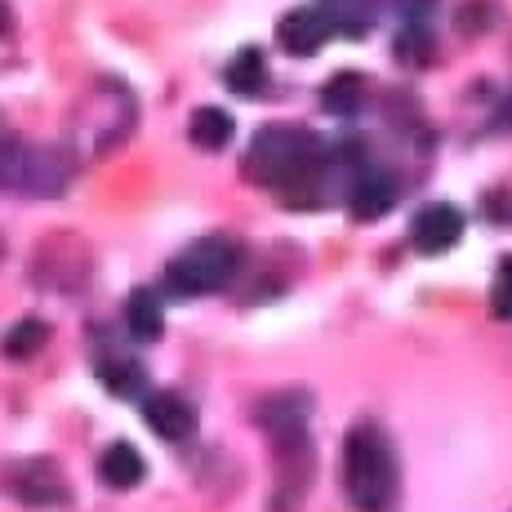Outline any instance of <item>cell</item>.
I'll return each mask as SVG.
<instances>
[{
  "label": "cell",
  "mask_w": 512,
  "mask_h": 512,
  "mask_svg": "<svg viewBox=\"0 0 512 512\" xmlns=\"http://www.w3.org/2000/svg\"><path fill=\"white\" fill-rule=\"evenodd\" d=\"M236 272H241V245L232 236H201L170 259L165 285H170V294L196 299V294H219Z\"/></svg>",
  "instance_id": "cell-5"
},
{
  "label": "cell",
  "mask_w": 512,
  "mask_h": 512,
  "mask_svg": "<svg viewBox=\"0 0 512 512\" xmlns=\"http://www.w3.org/2000/svg\"><path fill=\"white\" fill-rule=\"evenodd\" d=\"M245 170L254 183L290 196V205H312L326 196L334 179V156L317 143V134L299 130V125H268L254 134Z\"/></svg>",
  "instance_id": "cell-1"
},
{
  "label": "cell",
  "mask_w": 512,
  "mask_h": 512,
  "mask_svg": "<svg viewBox=\"0 0 512 512\" xmlns=\"http://www.w3.org/2000/svg\"><path fill=\"white\" fill-rule=\"evenodd\" d=\"M192 143L201 152H223L232 143V116L219 112V107H201L192 112Z\"/></svg>",
  "instance_id": "cell-17"
},
{
  "label": "cell",
  "mask_w": 512,
  "mask_h": 512,
  "mask_svg": "<svg viewBox=\"0 0 512 512\" xmlns=\"http://www.w3.org/2000/svg\"><path fill=\"white\" fill-rule=\"evenodd\" d=\"M397 5V14L406 18V23H428V14L437 9V0H392Z\"/></svg>",
  "instance_id": "cell-21"
},
{
  "label": "cell",
  "mask_w": 512,
  "mask_h": 512,
  "mask_svg": "<svg viewBox=\"0 0 512 512\" xmlns=\"http://www.w3.org/2000/svg\"><path fill=\"white\" fill-rule=\"evenodd\" d=\"M490 308H495L499 321H512V254H504V259H499L495 290H490Z\"/></svg>",
  "instance_id": "cell-20"
},
{
  "label": "cell",
  "mask_w": 512,
  "mask_h": 512,
  "mask_svg": "<svg viewBox=\"0 0 512 512\" xmlns=\"http://www.w3.org/2000/svg\"><path fill=\"white\" fill-rule=\"evenodd\" d=\"M143 419H147V428L165 441H187L196 428L192 406H187L179 392H152V397L143 401Z\"/></svg>",
  "instance_id": "cell-11"
},
{
  "label": "cell",
  "mask_w": 512,
  "mask_h": 512,
  "mask_svg": "<svg viewBox=\"0 0 512 512\" xmlns=\"http://www.w3.org/2000/svg\"><path fill=\"white\" fill-rule=\"evenodd\" d=\"M228 90L241 94V98H259L263 85H268V67H263V54L259 49H241V54L228 63Z\"/></svg>",
  "instance_id": "cell-16"
},
{
  "label": "cell",
  "mask_w": 512,
  "mask_h": 512,
  "mask_svg": "<svg viewBox=\"0 0 512 512\" xmlns=\"http://www.w3.org/2000/svg\"><path fill=\"white\" fill-rule=\"evenodd\" d=\"M5 27H9V9H5V0H0V36H5Z\"/></svg>",
  "instance_id": "cell-23"
},
{
  "label": "cell",
  "mask_w": 512,
  "mask_h": 512,
  "mask_svg": "<svg viewBox=\"0 0 512 512\" xmlns=\"http://www.w3.org/2000/svg\"><path fill=\"white\" fill-rule=\"evenodd\" d=\"M45 343H49V326H45V321H18V326L0 339V352H5V357H14V361H27V357H36Z\"/></svg>",
  "instance_id": "cell-18"
},
{
  "label": "cell",
  "mask_w": 512,
  "mask_h": 512,
  "mask_svg": "<svg viewBox=\"0 0 512 512\" xmlns=\"http://www.w3.org/2000/svg\"><path fill=\"white\" fill-rule=\"evenodd\" d=\"M361 98H366V81H361L357 72H343L326 85L321 103H326V112H334V116H352L361 107Z\"/></svg>",
  "instance_id": "cell-19"
},
{
  "label": "cell",
  "mask_w": 512,
  "mask_h": 512,
  "mask_svg": "<svg viewBox=\"0 0 512 512\" xmlns=\"http://www.w3.org/2000/svg\"><path fill=\"white\" fill-rule=\"evenodd\" d=\"M98 379H103V388L112 397H143L147 388V370L130 357H103L98 361Z\"/></svg>",
  "instance_id": "cell-15"
},
{
  "label": "cell",
  "mask_w": 512,
  "mask_h": 512,
  "mask_svg": "<svg viewBox=\"0 0 512 512\" xmlns=\"http://www.w3.org/2000/svg\"><path fill=\"white\" fill-rule=\"evenodd\" d=\"M499 125H504V130H512V94L504 98V107H499Z\"/></svg>",
  "instance_id": "cell-22"
},
{
  "label": "cell",
  "mask_w": 512,
  "mask_h": 512,
  "mask_svg": "<svg viewBox=\"0 0 512 512\" xmlns=\"http://www.w3.org/2000/svg\"><path fill=\"white\" fill-rule=\"evenodd\" d=\"M348 205L357 219H383V214L397 205V179H392L388 170H379V165L370 161H357L348 174Z\"/></svg>",
  "instance_id": "cell-8"
},
{
  "label": "cell",
  "mask_w": 512,
  "mask_h": 512,
  "mask_svg": "<svg viewBox=\"0 0 512 512\" xmlns=\"http://www.w3.org/2000/svg\"><path fill=\"white\" fill-rule=\"evenodd\" d=\"M259 419L272 437V450H277L281 495L290 508L312 481V401L303 392H277L259 406Z\"/></svg>",
  "instance_id": "cell-3"
},
{
  "label": "cell",
  "mask_w": 512,
  "mask_h": 512,
  "mask_svg": "<svg viewBox=\"0 0 512 512\" xmlns=\"http://www.w3.org/2000/svg\"><path fill=\"white\" fill-rule=\"evenodd\" d=\"M98 477H103V486H112V490H134L147 477V464L130 441H112V446L98 455Z\"/></svg>",
  "instance_id": "cell-12"
},
{
  "label": "cell",
  "mask_w": 512,
  "mask_h": 512,
  "mask_svg": "<svg viewBox=\"0 0 512 512\" xmlns=\"http://www.w3.org/2000/svg\"><path fill=\"white\" fill-rule=\"evenodd\" d=\"M459 236H464V214H459L455 205H428V210H419L415 223H410V245H415L419 254L455 250Z\"/></svg>",
  "instance_id": "cell-9"
},
{
  "label": "cell",
  "mask_w": 512,
  "mask_h": 512,
  "mask_svg": "<svg viewBox=\"0 0 512 512\" xmlns=\"http://www.w3.org/2000/svg\"><path fill=\"white\" fill-rule=\"evenodd\" d=\"M343 495L357 512H388L397 499V455L374 423H357L343 441Z\"/></svg>",
  "instance_id": "cell-2"
},
{
  "label": "cell",
  "mask_w": 512,
  "mask_h": 512,
  "mask_svg": "<svg viewBox=\"0 0 512 512\" xmlns=\"http://www.w3.org/2000/svg\"><path fill=\"white\" fill-rule=\"evenodd\" d=\"M334 36V27H330V18L321 14L317 5H299V9H290V14L281 18V27H277V41L285 54H294V58H308V54H317L321 45H326Z\"/></svg>",
  "instance_id": "cell-10"
},
{
  "label": "cell",
  "mask_w": 512,
  "mask_h": 512,
  "mask_svg": "<svg viewBox=\"0 0 512 512\" xmlns=\"http://www.w3.org/2000/svg\"><path fill=\"white\" fill-rule=\"evenodd\" d=\"M0 259H5V236H0Z\"/></svg>",
  "instance_id": "cell-24"
},
{
  "label": "cell",
  "mask_w": 512,
  "mask_h": 512,
  "mask_svg": "<svg viewBox=\"0 0 512 512\" xmlns=\"http://www.w3.org/2000/svg\"><path fill=\"white\" fill-rule=\"evenodd\" d=\"M5 495L27 508H67L72 504V486H67L63 468L54 459H18L5 468Z\"/></svg>",
  "instance_id": "cell-7"
},
{
  "label": "cell",
  "mask_w": 512,
  "mask_h": 512,
  "mask_svg": "<svg viewBox=\"0 0 512 512\" xmlns=\"http://www.w3.org/2000/svg\"><path fill=\"white\" fill-rule=\"evenodd\" d=\"M125 326L139 343H156L165 330V308L161 299H156V290H134L130 299H125Z\"/></svg>",
  "instance_id": "cell-13"
},
{
  "label": "cell",
  "mask_w": 512,
  "mask_h": 512,
  "mask_svg": "<svg viewBox=\"0 0 512 512\" xmlns=\"http://www.w3.org/2000/svg\"><path fill=\"white\" fill-rule=\"evenodd\" d=\"M317 9L343 36H366L370 23L379 18V0H317Z\"/></svg>",
  "instance_id": "cell-14"
},
{
  "label": "cell",
  "mask_w": 512,
  "mask_h": 512,
  "mask_svg": "<svg viewBox=\"0 0 512 512\" xmlns=\"http://www.w3.org/2000/svg\"><path fill=\"white\" fill-rule=\"evenodd\" d=\"M76 174V161L63 147H41L23 139H0V192L14 196H63Z\"/></svg>",
  "instance_id": "cell-4"
},
{
  "label": "cell",
  "mask_w": 512,
  "mask_h": 512,
  "mask_svg": "<svg viewBox=\"0 0 512 512\" xmlns=\"http://www.w3.org/2000/svg\"><path fill=\"white\" fill-rule=\"evenodd\" d=\"M130 130H134V94L116 81H103L90 94V103H85V112H81V125H76L81 152L103 156L107 147H116Z\"/></svg>",
  "instance_id": "cell-6"
}]
</instances>
